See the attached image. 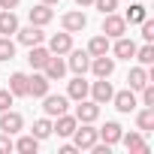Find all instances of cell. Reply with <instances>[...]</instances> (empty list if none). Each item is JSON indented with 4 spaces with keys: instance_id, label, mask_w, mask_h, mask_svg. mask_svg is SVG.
<instances>
[{
    "instance_id": "1",
    "label": "cell",
    "mask_w": 154,
    "mask_h": 154,
    "mask_svg": "<svg viewBox=\"0 0 154 154\" xmlns=\"http://www.w3.org/2000/svg\"><path fill=\"white\" fill-rule=\"evenodd\" d=\"M124 33H127V21H124V15H115V12L103 15V36L118 39V36H124Z\"/></svg>"
},
{
    "instance_id": "2",
    "label": "cell",
    "mask_w": 154,
    "mask_h": 154,
    "mask_svg": "<svg viewBox=\"0 0 154 154\" xmlns=\"http://www.w3.org/2000/svg\"><path fill=\"white\" fill-rule=\"evenodd\" d=\"M42 109H45V115L57 118V115H63L69 109V97H63V94H45L42 97Z\"/></svg>"
},
{
    "instance_id": "3",
    "label": "cell",
    "mask_w": 154,
    "mask_h": 154,
    "mask_svg": "<svg viewBox=\"0 0 154 154\" xmlns=\"http://www.w3.org/2000/svg\"><path fill=\"white\" fill-rule=\"evenodd\" d=\"M72 139H75V142H72L75 148H79V151H85V148H91L100 136H97V130H94L91 124H82V127H75V130H72Z\"/></svg>"
},
{
    "instance_id": "4",
    "label": "cell",
    "mask_w": 154,
    "mask_h": 154,
    "mask_svg": "<svg viewBox=\"0 0 154 154\" xmlns=\"http://www.w3.org/2000/svg\"><path fill=\"white\" fill-rule=\"evenodd\" d=\"M97 118H100V103H94V100H79V106H75V121L94 124Z\"/></svg>"
},
{
    "instance_id": "5",
    "label": "cell",
    "mask_w": 154,
    "mask_h": 154,
    "mask_svg": "<svg viewBox=\"0 0 154 154\" xmlns=\"http://www.w3.org/2000/svg\"><path fill=\"white\" fill-rule=\"evenodd\" d=\"M24 127V118L18 115V112H12V109H6V112H0V130H3V133H18Z\"/></svg>"
},
{
    "instance_id": "6",
    "label": "cell",
    "mask_w": 154,
    "mask_h": 154,
    "mask_svg": "<svg viewBox=\"0 0 154 154\" xmlns=\"http://www.w3.org/2000/svg\"><path fill=\"white\" fill-rule=\"evenodd\" d=\"M88 69H94L97 79H109V75L115 72V57L100 54V57H94V60H91V66H88Z\"/></svg>"
},
{
    "instance_id": "7",
    "label": "cell",
    "mask_w": 154,
    "mask_h": 154,
    "mask_svg": "<svg viewBox=\"0 0 154 154\" xmlns=\"http://www.w3.org/2000/svg\"><path fill=\"white\" fill-rule=\"evenodd\" d=\"M66 54H69V63H66V66H69L75 75H85V72H88V66H91V54H88V51H72V48H69Z\"/></svg>"
},
{
    "instance_id": "8",
    "label": "cell",
    "mask_w": 154,
    "mask_h": 154,
    "mask_svg": "<svg viewBox=\"0 0 154 154\" xmlns=\"http://www.w3.org/2000/svg\"><path fill=\"white\" fill-rule=\"evenodd\" d=\"M42 69H45V79H48V82H60V79H63V72H66V63L60 60V54H51V57L45 60Z\"/></svg>"
},
{
    "instance_id": "9",
    "label": "cell",
    "mask_w": 154,
    "mask_h": 154,
    "mask_svg": "<svg viewBox=\"0 0 154 154\" xmlns=\"http://www.w3.org/2000/svg\"><path fill=\"white\" fill-rule=\"evenodd\" d=\"M60 24H63L66 33H79V30L88 27V18H85V12H66V15L60 18Z\"/></svg>"
},
{
    "instance_id": "10",
    "label": "cell",
    "mask_w": 154,
    "mask_h": 154,
    "mask_svg": "<svg viewBox=\"0 0 154 154\" xmlns=\"http://www.w3.org/2000/svg\"><path fill=\"white\" fill-rule=\"evenodd\" d=\"M48 85H51V82L45 79V72H42V75H39V72H36V75H27V97H45V94H48Z\"/></svg>"
},
{
    "instance_id": "11",
    "label": "cell",
    "mask_w": 154,
    "mask_h": 154,
    "mask_svg": "<svg viewBox=\"0 0 154 154\" xmlns=\"http://www.w3.org/2000/svg\"><path fill=\"white\" fill-rule=\"evenodd\" d=\"M79 127V121H75V115H57V121L51 124V133H57V136H72V130Z\"/></svg>"
},
{
    "instance_id": "12",
    "label": "cell",
    "mask_w": 154,
    "mask_h": 154,
    "mask_svg": "<svg viewBox=\"0 0 154 154\" xmlns=\"http://www.w3.org/2000/svg\"><path fill=\"white\" fill-rule=\"evenodd\" d=\"M15 33H18V42H21V45H39V42L45 39L42 27H36V24H30V27H21V30H15Z\"/></svg>"
},
{
    "instance_id": "13",
    "label": "cell",
    "mask_w": 154,
    "mask_h": 154,
    "mask_svg": "<svg viewBox=\"0 0 154 154\" xmlns=\"http://www.w3.org/2000/svg\"><path fill=\"white\" fill-rule=\"evenodd\" d=\"M69 48H72V33H66V30H63V33H54V36L48 39V51H51V54H66Z\"/></svg>"
},
{
    "instance_id": "14",
    "label": "cell",
    "mask_w": 154,
    "mask_h": 154,
    "mask_svg": "<svg viewBox=\"0 0 154 154\" xmlns=\"http://www.w3.org/2000/svg\"><path fill=\"white\" fill-rule=\"evenodd\" d=\"M112 103H115V109H118V112H133V109H136V94H133V88L112 94Z\"/></svg>"
},
{
    "instance_id": "15",
    "label": "cell",
    "mask_w": 154,
    "mask_h": 154,
    "mask_svg": "<svg viewBox=\"0 0 154 154\" xmlns=\"http://www.w3.org/2000/svg\"><path fill=\"white\" fill-rule=\"evenodd\" d=\"M51 18H54V12H51V6H48V3H39V6H33V9H30V24H36V27H45Z\"/></svg>"
},
{
    "instance_id": "16",
    "label": "cell",
    "mask_w": 154,
    "mask_h": 154,
    "mask_svg": "<svg viewBox=\"0 0 154 154\" xmlns=\"http://www.w3.org/2000/svg\"><path fill=\"white\" fill-rule=\"evenodd\" d=\"M97 136H100L106 145H115V142H121V124H118V121H106V127H100Z\"/></svg>"
},
{
    "instance_id": "17",
    "label": "cell",
    "mask_w": 154,
    "mask_h": 154,
    "mask_svg": "<svg viewBox=\"0 0 154 154\" xmlns=\"http://www.w3.org/2000/svg\"><path fill=\"white\" fill-rule=\"evenodd\" d=\"M48 57H51V51H48V48H42V42H39V45H30V54H27V63H30L33 69H42Z\"/></svg>"
},
{
    "instance_id": "18",
    "label": "cell",
    "mask_w": 154,
    "mask_h": 154,
    "mask_svg": "<svg viewBox=\"0 0 154 154\" xmlns=\"http://www.w3.org/2000/svg\"><path fill=\"white\" fill-rule=\"evenodd\" d=\"M88 91L94 94V103H109V100H112V94H115V91H112V85H109L106 79H100V82H94V85H91Z\"/></svg>"
},
{
    "instance_id": "19",
    "label": "cell",
    "mask_w": 154,
    "mask_h": 154,
    "mask_svg": "<svg viewBox=\"0 0 154 154\" xmlns=\"http://www.w3.org/2000/svg\"><path fill=\"white\" fill-rule=\"evenodd\" d=\"M88 88H91V85L82 79V75H75V79L69 82V88H66V97H69V100H85V97H88Z\"/></svg>"
},
{
    "instance_id": "20",
    "label": "cell",
    "mask_w": 154,
    "mask_h": 154,
    "mask_svg": "<svg viewBox=\"0 0 154 154\" xmlns=\"http://www.w3.org/2000/svg\"><path fill=\"white\" fill-rule=\"evenodd\" d=\"M121 142L127 145V151H133V154H145L148 151V145H145V139H142V133H121Z\"/></svg>"
},
{
    "instance_id": "21",
    "label": "cell",
    "mask_w": 154,
    "mask_h": 154,
    "mask_svg": "<svg viewBox=\"0 0 154 154\" xmlns=\"http://www.w3.org/2000/svg\"><path fill=\"white\" fill-rule=\"evenodd\" d=\"M15 30H18V18H15V12H12V9H0V33L9 36V33H15Z\"/></svg>"
},
{
    "instance_id": "22",
    "label": "cell",
    "mask_w": 154,
    "mask_h": 154,
    "mask_svg": "<svg viewBox=\"0 0 154 154\" xmlns=\"http://www.w3.org/2000/svg\"><path fill=\"white\" fill-rule=\"evenodd\" d=\"M9 91H12V97H27V75L24 72L9 75Z\"/></svg>"
},
{
    "instance_id": "23",
    "label": "cell",
    "mask_w": 154,
    "mask_h": 154,
    "mask_svg": "<svg viewBox=\"0 0 154 154\" xmlns=\"http://www.w3.org/2000/svg\"><path fill=\"white\" fill-rule=\"evenodd\" d=\"M115 54H118L121 60H130V57L136 54V42L127 39V36H118V42H115Z\"/></svg>"
},
{
    "instance_id": "24",
    "label": "cell",
    "mask_w": 154,
    "mask_h": 154,
    "mask_svg": "<svg viewBox=\"0 0 154 154\" xmlns=\"http://www.w3.org/2000/svg\"><path fill=\"white\" fill-rule=\"evenodd\" d=\"M136 127H139L142 133H151V130H154V106H145V109L136 115Z\"/></svg>"
},
{
    "instance_id": "25",
    "label": "cell",
    "mask_w": 154,
    "mask_h": 154,
    "mask_svg": "<svg viewBox=\"0 0 154 154\" xmlns=\"http://www.w3.org/2000/svg\"><path fill=\"white\" fill-rule=\"evenodd\" d=\"M127 82H130V88H133V91H142V88L148 85V72H145L142 66H133V69H130V75H127Z\"/></svg>"
},
{
    "instance_id": "26",
    "label": "cell",
    "mask_w": 154,
    "mask_h": 154,
    "mask_svg": "<svg viewBox=\"0 0 154 154\" xmlns=\"http://www.w3.org/2000/svg\"><path fill=\"white\" fill-rule=\"evenodd\" d=\"M145 18H148L145 6H142V3H133V0H130V9H127L124 21H127V24H139V21H145Z\"/></svg>"
},
{
    "instance_id": "27",
    "label": "cell",
    "mask_w": 154,
    "mask_h": 154,
    "mask_svg": "<svg viewBox=\"0 0 154 154\" xmlns=\"http://www.w3.org/2000/svg\"><path fill=\"white\" fill-rule=\"evenodd\" d=\"M88 54H91V57L109 54V36H94V39L88 42Z\"/></svg>"
},
{
    "instance_id": "28",
    "label": "cell",
    "mask_w": 154,
    "mask_h": 154,
    "mask_svg": "<svg viewBox=\"0 0 154 154\" xmlns=\"http://www.w3.org/2000/svg\"><path fill=\"white\" fill-rule=\"evenodd\" d=\"M133 57H136L142 66H151V63H154V45H151V42H145L142 48H136V54H133Z\"/></svg>"
},
{
    "instance_id": "29",
    "label": "cell",
    "mask_w": 154,
    "mask_h": 154,
    "mask_svg": "<svg viewBox=\"0 0 154 154\" xmlns=\"http://www.w3.org/2000/svg\"><path fill=\"white\" fill-rule=\"evenodd\" d=\"M15 148H18L21 154H36V148H39V139H36V136H21V139L15 142Z\"/></svg>"
},
{
    "instance_id": "30",
    "label": "cell",
    "mask_w": 154,
    "mask_h": 154,
    "mask_svg": "<svg viewBox=\"0 0 154 154\" xmlns=\"http://www.w3.org/2000/svg\"><path fill=\"white\" fill-rule=\"evenodd\" d=\"M33 136H36V139H48V136H51V121H48V118L33 121Z\"/></svg>"
},
{
    "instance_id": "31",
    "label": "cell",
    "mask_w": 154,
    "mask_h": 154,
    "mask_svg": "<svg viewBox=\"0 0 154 154\" xmlns=\"http://www.w3.org/2000/svg\"><path fill=\"white\" fill-rule=\"evenodd\" d=\"M15 57V42L9 36H0V60H12Z\"/></svg>"
},
{
    "instance_id": "32",
    "label": "cell",
    "mask_w": 154,
    "mask_h": 154,
    "mask_svg": "<svg viewBox=\"0 0 154 154\" xmlns=\"http://www.w3.org/2000/svg\"><path fill=\"white\" fill-rule=\"evenodd\" d=\"M94 6L103 12V15H109V12H115V6H118V0H94Z\"/></svg>"
},
{
    "instance_id": "33",
    "label": "cell",
    "mask_w": 154,
    "mask_h": 154,
    "mask_svg": "<svg viewBox=\"0 0 154 154\" xmlns=\"http://www.w3.org/2000/svg\"><path fill=\"white\" fill-rule=\"evenodd\" d=\"M139 24H142V39H145V42H151V39H154V24H151L148 18H145V21H139Z\"/></svg>"
},
{
    "instance_id": "34",
    "label": "cell",
    "mask_w": 154,
    "mask_h": 154,
    "mask_svg": "<svg viewBox=\"0 0 154 154\" xmlns=\"http://www.w3.org/2000/svg\"><path fill=\"white\" fill-rule=\"evenodd\" d=\"M12 100H15L12 91H0V112H6V109L12 106Z\"/></svg>"
},
{
    "instance_id": "35",
    "label": "cell",
    "mask_w": 154,
    "mask_h": 154,
    "mask_svg": "<svg viewBox=\"0 0 154 154\" xmlns=\"http://www.w3.org/2000/svg\"><path fill=\"white\" fill-rule=\"evenodd\" d=\"M142 106H154V88L151 85L142 88Z\"/></svg>"
},
{
    "instance_id": "36",
    "label": "cell",
    "mask_w": 154,
    "mask_h": 154,
    "mask_svg": "<svg viewBox=\"0 0 154 154\" xmlns=\"http://www.w3.org/2000/svg\"><path fill=\"white\" fill-rule=\"evenodd\" d=\"M15 145H12V139H9V133H3V136H0V154H3V151H12Z\"/></svg>"
},
{
    "instance_id": "37",
    "label": "cell",
    "mask_w": 154,
    "mask_h": 154,
    "mask_svg": "<svg viewBox=\"0 0 154 154\" xmlns=\"http://www.w3.org/2000/svg\"><path fill=\"white\" fill-rule=\"evenodd\" d=\"M21 0H0V9H15Z\"/></svg>"
},
{
    "instance_id": "38",
    "label": "cell",
    "mask_w": 154,
    "mask_h": 154,
    "mask_svg": "<svg viewBox=\"0 0 154 154\" xmlns=\"http://www.w3.org/2000/svg\"><path fill=\"white\" fill-rule=\"evenodd\" d=\"M75 151H79L75 145H63V148H60V154H75Z\"/></svg>"
},
{
    "instance_id": "39",
    "label": "cell",
    "mask_w": 154,
    "mask_h": 154,
    "mask_svg": "<svg viewBox=\"0 0 154 154\" xmlns=\"http://www.w3.org/2000/svg\"><path fill=\"white\" fill-rule=\"evenodd\" d=\"M75 3H79V6H91V3H94V0H75Z\"/></svg>"
},
{
    "instance_id": "40",
    "label": "cell",
    "mask_w": 154,
    "mask_h": 154,
    "mask_svg": "<svg viewBox=\"0 0 154 154\" xmlns=\"http://www.w3.org/2000/svg\"><path fill=\"white\" fill-rule=\"evenodd\" d=\"M42 3H48V6H54V3H57V0H42Z\"/></svg>"
}]
</instances>
